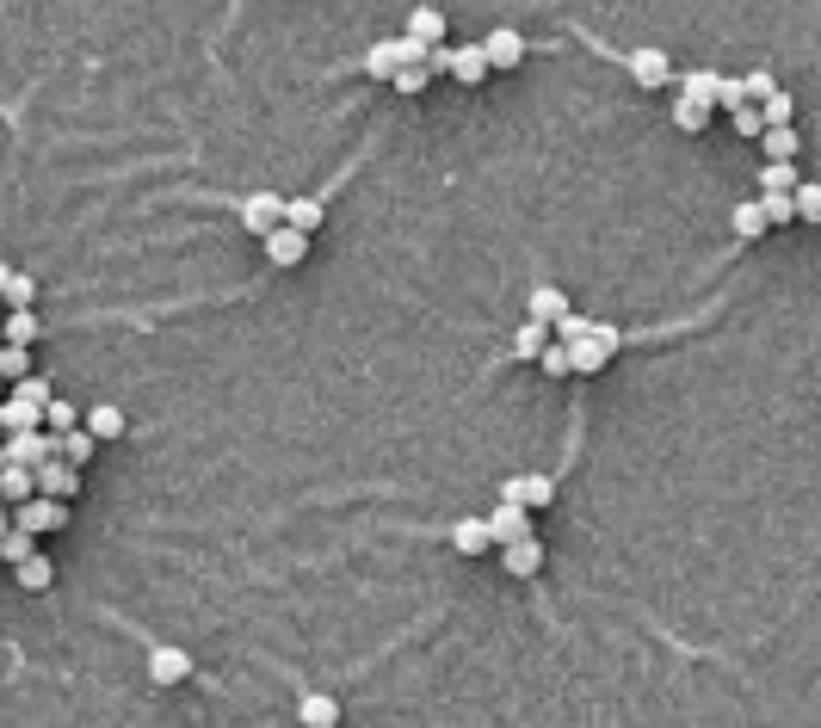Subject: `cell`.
<instances>
[{"instance_id":"obj_8","label":"cell","mask_w":821,"mask_h":728,"mask_svg":"<svg viewBox=\"0 0 821 728\" xmlns=\"http://www.w3.org/2000/svg\"><path fill=\"white\" fill-rule=\"evenodd\" d=\"M38 494H50V500H68V494H81V469H75V463H62V457L38 463Z\"/></svg>"},{"instance_id":"obj_48","label":"cell","mask_w":821,"mask_h":728,"mask_svg":"<svg viewBox=\"0 0 821 728\" xmlns=\"http://www.w3.org/2000/svg\"><path fill=\"white\" fill-rule=\"evenodd\" d=\"M0 346H7V340H0Z\"/></svg>"},{"instance_id":"obj_31","label":"cell","mask_w":821,"mask_h":728,"mask_svg":"<svg viewBox=\"0 0 821 728\" xmlns=\"http://www.w3.org/2000/svg\"><path fill=\"white\" fill-rule=\"evenodd\" d=\"M44 426H50V432L81 426V408H75V402H62V395H50V402H44Z\"/></svg>"},{"instance_id":"obj_23","label":"cell","mask_w":821,"mask_h":728,"mask_svg":"<svg viewBox=\"0 0 821 728\" xmlns=\"http://www.w3.org/2000/svg\"><path fill=\"white\" fill-rule=\"evenodd\" d=\"M451 75H457L463 87H476V81L488 75V56H482V44H463V50H451Z\"/></svg>"},{"instance_id":"obj_1","label":"cell","mask_w":821,"mask_h":728,"mask_svg":"<svg viewBox=\"0 0 821 728\" xmlns=\"http://www.w3.org/2000/svg\"><path fill=\"white\" fill-rule=\"evenodd\" d=\"M7 463H25V469H38V463H50L56 457V432L50 426H25V432H7Z\"/></svg>"},{"instance_id":"obj_33","label":"cell","mask_w":821,"mask_h":728,"mask_svg":"<svg viewBox=\"0 0 821 728\" xmlns=\"http://www.w3.org/2000/svg\"><path fill=\"white\" fill-rule=\"evenodd\" d=\"M31 550H38V543H31V531H19V525H13L7 537H0V562H13V568H19Z\"/></svg>"},{"instance_id":"obj_38","label":"cell","mask_w":821,"mask_h":728,"mask_svg":"<svg viewBox=\"0 0 821 728\" xmlns=\"http://www.w3.org/2000/svg\"><path fill=\"white\" fill-rule=\"evenodd\" d=\"M538 364H544L550 377H568V371H575V358H568V340H562V346H544V352H538Z\"/></svg>"},{"instance_id":"obj_21","label":"cell","mask_w":821,"mask_h":728,"mask_svg":"<svg viewBox=\"0 0 821 728\" xmlns=\"http://www.w3.org/2000/svg\"><path fill=\"white\" fill-rule=\"evenodd\" d=\"M680 93H686V99H698V105H710V112H717V93H723V75H717V68H692V75L680 81Z\"/></svg>"},{"instance_id":"obj_20","label":"cell","mask_w":821,"mask_h":728,"mask_svg":"<svg viewBox=\"0 0 821 728\" xmlns=\"http://www.w3.org/2000/svg\"><path fill=\"white\" fill-rule=\"evenodd\" d=\"M488 543H494V537H488V519H457V525H451V550H457V556H482Z\"/></svg>"},{"instance_id":"obj_17","label":"cell","mask_w":821,"mask_h":728,"mask_svg":"<svg viewBox=\"0 0 821 728\" xmlns=\"http://www.w3.org/2000/svg\"><path fill=\"white\" fill-rule=\"evenodd\" d=\"M38 494V469H25V463H0V500H31Z\"/></svg>"},{"instance_id":"obj_18","label":"cell","mask_w":821,"mask_h":728,"mask_svg":"<svg viewBox=\"0 0 821 728\" xmlns=\"http://www.w3.org/2000/svg\"><path fill=\"white\" fill-rule=\"evenodd\" d=\"M408 38H420L426 50H433V44H445V13H439V7H426V0H420V7L408 13Z\"/></svg>"},{"instance_id":"obj_36","label":"cell","mask_w":821,"mask_h":728,"mask_svg":"<svg viewBox=\"0 0 821 728\" xmlns=\"http://www.w3.org/2000/svg\"><path fill=\"white\" fill-rule=\"evenodd\" d=\"M426 81H433V75H426V62H408V68L389 75V87H396V93H426Z\"/></svg>"},{"instance_id":"obj_12","label":"cell","mask_w":821,"mask_h":728,"mask_svg":"<svg viewBox=\"0 0 821 728\" xmlns=\"http://www.w3.org/2000/svg\"><path fill=\"white\" fill-rule=\"evenodd\" d=\"M93 451H99V439H93L87 426H68V432H56V457H62V463L87 469V463H93Z\"/></svg>"},{"instance_id":"obj_45","label":"cell","mask_w":821,"mask_h":728,"mask_svg":"<svg viewBox=\"0 0 821 728\" xmlns=\"http://www.w3.org/2000/svg\"><path fill=\"white\" fill-rule=\"evenodd\" d=\"M7 278H13V266H7V260H0V290H7Z\"/></svg>"},{"instance_id":"obj_43","label":"cell","mask_w":821,"mask_h":728,"mask_svg":"<svg viewBox=\"0 0 821 728\" xmlns=\"http://www.w3.org/2000/svg\"><path fill=\"white\" fill-rule=\"evenodd\" d=\"M593 340H599V346H612V352L624 346V334H618V327H605V321H593Z\"/></svg>"},{"instance_id":"obj_15","label":"cell","mask_w":821,"mask_h":728,"mask_svg":"<svg viewBox=\"0 0 821 728\" xmlns=\"http://www.w3.org/2000/svg\"><path fill=\"white\" fill-rule=\"evenodd\" d=\"M284 223L303 229V235H315L321 223H328V198H284Z\"/></svg>"},{"instance_id":"obj_40","label":"cell","mask_w":821,"mask_h":728,"mask_svg":"<svg viewBox=\"0 0 821 728\" xmlns=\"http://www.w3.org/2000/svg\"><path fill=\"white\" fill-rule=\"evenodd\" d=\"M741 87H747V105H760V99H772V93H778V81L766 75V68H760V75H747Z\"/></svg>"},{"instance_id":"obj_32","label":"cell","mask_w":821,"mask_h":728,"mask_svg":"<svg viewBox=\"0 0 821 728\" xmlns=\"http://www.w3.org/2000/svg\"><path fill=\"white\" fill-rule=\"evenodd\" d=\"M0 377H7V383L31 377V346H0Z\"/></svg>"},{"instance_id":"obj_35","label":"cell","mask_w":821,"mask_h":728,"mask_svg":"<svg viewBox=\"0 0 821 728\" xmlns=\"http://www.w3.org/2000/svg\"><path fill=\"white\" fill-rule=\"evenodd\" d=\"M760 204H766V223H772V229H778V223H797L791 192H760Z\"/></svg>"},{"instance_id":"obj_14","label":"cell","mask_w":821,"mask_h":728,"mask_svg":"<svg viewBox=\"0 0 821 728\" xmlns=\"http://www.w3.org/2000/svg\"><path fill=\"white\" fill-rule=\"evenodd\" d=\"M297 716H303V728H334V722H340L334 691H303V698H297Z\"/></svg>"},{"instance_id":"obj_42","label":"cell","mask_w":821,"mask_h":728,"mask_svg":"<svg viewBox=\"0 0 821 728\" xmlns=\"http://www.w3.org/2000/svg\"><path fill=\"white\" fill-rule=\"evenodd\" d=\"M717 105H729V112H735V105H747V87H741V81H729V75H723V93H717Z\"/></svg>"},{"instance_id":"obj_4","label":"cell","mask_w":821,"mask_h":728,"mask_svg":"<svg viewBox=\"0 0 821 728\" xmlns=\"http://www.w3.org/2000/svg\"><path fill=\"white\" fill-rule=\"evenodd\" d=\"M624 68H630V81H636V87H667V81H673L667 50H630Z\"/></svg>"},{"instance_id":"obj_41","label":"cell","mask_w":821,"mask_h":728,"mask_svg":"<svg viewBox=\"0 0 821 728\" xmlns=\"http://www.w3.org/2000/svg\"><path fill=\"white\" fill-rule=\"evenodd\" d=\"M587 327H593V321H587V315H575V309H568V315H562V321H556V334H562V340H568V346H575V340H587Z\"/></svg>"},{"instance_id":"obj_24","label":"cell","mask_w":821,"mask_h":728,"mask_svg":"<svg viewBox=\"0 0 821 728\" xmlns=\"http://www.w3.org/2000/svg\"><path fill=\"white\" fill-rule=\"evenodd\" d=\"M760 142H766V161H797V149H803L791 124H766V130H760Z\"/></svg>"},{"instance_id":"obj_29","label":"cell","mask_w":821,"mask_h":728,"mask_svg":"<svg viewBox=\"0 0 821 728\" xmlns=\"http://www.w3.org/2000/svg\"><path fill=\"white\" fill-rule=\"evenodd\" d=\"M673 124H680L686 136H698V130L710 124V105H698V99H686V93H680V99H673Z\"/></svg>"},{"instance_id":"obj_28","label":"cell","mask_w":821,"mask_h":728,"mask_svg":"<svg viewBox=\"0 0 821 728\" xmlns=\"http://www.w3.org/2000/svg\"><path fill=\"white\" fill-rule=\"evenodd\" d=\"M0 340H7V346H31V340H38V315H31V309H13L7 321H0Z\"/></svg>"},{"instance_id":"obj_10","label":"cell","mask_w":821,"mask_h":728,"mask_svg":"<svg viewBox=\"0 0 821 728\" xmlns=\"http://www.w3.org/2000/svg\"><path fill=\"white\" fill-rule=\"evenodd\" d=\"M501 500H519V506H550V500H556V482H550V476H507V482H501Z\"/></svg>"},{"instance_id":"obj_37","label":"cell","mask_w":821,"mask_h":728,"mask_svg":"<svg viewBox=\"0 0 821 728\" xmlns=\"http://www.w3.org/2000/svg\"><path fill=\"white\" fill-rule=\"evenodd\" d=\"M760 112H766V124H791V112H797V99H791V93L778 87L772 99H760Z\"/></svg>"},{"instance_id":"obj_22","label":"cell","mask_w":821,"mask_h":728,"mask_svg":"<svg viewBox=\"0 0 821 728\" xmlns=\"http://www.w3.org/2000/svg\"><path fill=\"white\" fill-rule=\"evenodd\" d=\"M13 580H19V587L25 593H50V580H56V568H50V556H38V550H31L19 568H13Z\"/></svg>"},{"instance_id":"obj_26","label":"cell","mask_w":821,"mask_h":728,"mask_svg":"<svg viewBox=\"0 0 821 728\" xmlns=\"http://www.w3.org/2000/svg\"><path fill=\"white\" fill-rule=\"evenodd\" d=\"M544 346H550V321H531V315H525L519 334H513V358H538Z\"/></svg>"},{"instance_id":"obj_27","label":"cell","mask_w":821,"mask_h":728,"mask_svg":"<svg viewBox=\"0 0 821 728\" xmlns=\"http://www.w3.org/2000/svg\"><path fill=\"white\" fill-rule=\"evenodd\" d=\"M797 186H803L797 161H766L760 167V192H797Z\"/></svg>"},{"instance_id":"obj_30","label":"cell","mask_w":821,"mask_h":728,"mask_svg":"<svg viewBox=\"0 0 821 728\" xmlns=\"http://www.w3.org/2000/svg\"><path fill=\"white\" fill-rule=\"evenodd\" d=\"M791 204H797V223H815V229H821V186H815V179H803V186L791 192Z\"/></svg>"},{"instance_id":"obj_6","label":"cell","mask_w":821,"mask_h":728,"mask_svg":"<svg viewBox=\"0 0 821 728\" xmlns=\"http://www.w3.org/2000/svg\"><path fill=\"white\" fill-rule=\"evenodd\" d=\"M241 223L254 229V235H272L284 223V198L278 192H254V198H241Z\"/></svg>"},{"instance_id":"obj_46","label":"cell","mask_w":821,"mask_h":728,"mask_svg":"<svg viewBox=\"0 0 821 728\" xmlns=\"http://www.w3.org/2000/svg\"><path fill=\"white\" fill-rule=\"evenodd\" d=\"M7 389H13V383H7V377H0V402H7Z\"/></svg>"},{"instance_id":"obj_34","label":"cell","mask_w":821,"mask_h":728,"mask_svg":"<svg viewBox=\"0 0 821 728\" xmlns=\"http://www.w3.org/2000/svg\"><path fill=\"white\" fill-rule=\"evenodd\" d=\"M31 297H38V284H31L25 272H13L7 290H0V303H7V309H31Z\"/></svg>"},{"instance_id":"obj_39","label":"cell","mask_w":821,"mask_h":728,"mask_svg":"<svg viewBox=\"0 0 821 728\" xmlns=\"http://www.w3.org/2000/svg\"><path fill=\"white\" fill-rule=\"evenodd\" d=\"M729 118H735V130H741V136H760V130H766V112H760V105H735Z\"/></svg>"},{"instance_id":"obj_25","label":"cell","mask_w":821,"mask_h":728,"mask_svg":"<svg viewBox=\"0 0 821 728\" xmlns=\"http://www.w3.org/2000/svg\"><path fill=\"white\" fill-rule=\"evenodd\" d=\"M87 432L99 445H112V439H124V414L112 408V402H99V408H87Z\"/></svg>"},{"instance_id":"obj_49","label":"cell","mask_w":821,"mask_h":728,"mask_svg":"<svg viewBox=\"0 0 821 728\" xmlns=\"http://www.w3.org/2000/svg\"><path fill=\"white\" fill-rule=\"evenodd\" d=\"M334 728H340V722H334Z\"/></svg>"},{"instance_id":"obj_11","label":"cell","mask_w":821,"mask_h":728,"mask_svg":"<svg viewBox=\"0 0 821 728\" xmlns=\"http://www.w3.org/2000/svg\"><path fill=\"white\" fill-rule=\"evenodd\" d=\"M501 556H507V574L531 580V574L544 568V543H538V537H519V543H501Z\"/></svg>"},{"instance_id":"obj_5","label":"cell","mask_w":821,"mask_h":728,"mask_svg":"<svg viewBox=\"0 0 821 728\" xmlns=\"http://www.w3.org/2000/svg\"><path fill=\"white\" fill-rule=\"evenodd\" d=\"M186 673H192V654H186V648H173V642H155V648H149V679H155V685H180Z\"/></svg>"},{"instance_id":"obj_2","label":"cell","mask_w":821,"mask_h":728,"mask_svg":"<svg viewBox=\"0 0 821 728\" xmlns=\"http://www.w3.org/2000/svg\"><path fill=\"white\" fill-rule=\"evenodd\" d=\"M13 525H19V531H31V537H44V531H62V525H68V500H50V494H31V500H19V513H13Z\"/></svg>"},{"instance_id":"obj_16","label":"cell","mask_w":821,"mask_h":728,"mask_svg":"<svg viewBox=\"0 0 821 728\" xmlns=\"http://www.w3.org/2000/svg\"><path fill=\"white\" fill-rule=\"evenodd\" d=\"M568 358H575V377H599L605 364H612V346H599V340H593V327H587V340L568 346Z\"/></svg>"},{"instance_id":"obj_44","label":"cell","mask_w":821,"mask_h":728,"mask_svg":"<svg viewBox=\"0 0 821 728\" xmlns=\"http://www.w3.org/2000/svg\"><path fill=\"white\" fill-rule=\"evenodd\" d=\"M13 531V513H7V506H0V537H7Z\"/></svg>"},{"instance_id":"obj_3","label":"cell","mask_w":821,"mask_h":728,"mask_svg":"<svg viewBox=\"0 0 821 728\" xmlns=\"http://www.w3.org/2000/svg\"><path fill=\"white\" fill-rule=\"evenodd\" d=\"M482 56H488V68H519V62H525V31L494 25L488 38H482Z\"/></svg>"},{"instance_id":"obj_19","label":"cell","mask_w":821,"mask_h":728,"mask_svg":"<svg viewBox=\"0 0 821 728\" xmlns=\"http://www.w3.org/2000/svg\"><path fill=\"white\" fill-rule=\"evenodd\" d=\"M729 223H735V235H741V241H760V235L772 229V223H766V204H760V198H741V204L729 210Z\"/></svg>"},{"instance_id":"obj_9","label":"cell","mask_w":821,"mask_h":728,"mask_svg":"<svg viewBox=\"0 0 821 728\" xmlns=\"http://www.w3.org/2000/svg\"><path fill=\"white\" fill-rule=\"evenodd\" d=\"M525 513H531V506H519V500H501V506H494V519H488V537H494V543H519V537H531Z\"/></svg>"},{"instance_id":"obj_47","label":"cell","mask_w":821,"mask_h":728,"mask_svg":"<svg viewBox=\"0 0 821 728\" xmlns=\"http://www.w3.org/2000/svg\"><path fill=\"white\" fill-rule=\"evenodd\" d=\"M0 432H7V420H0Z\"/></svg>"},{"instance_id":"obj_13","label":"cell","mask_w":821,"mask_h":728,"mask_svg":"<svg viewBox=\"0 0 821 728\" xmlns=\"http://www.w3.org/2000/svg\"><path fill=\"white\" fill-rule=\"evenodd\" d=\"M568 309H575V303H568L556 284H538V290H531V297H525V315H531V321H550V327H556V321H562Z\"/></svg>"},{"instance_id":"obj_7","label":"cell","mask_w":821,"mask_h":728,"mask_svg":"<svg viewBox=\"0 0 821 728\" xmlns=\"http://www.w3.org/2000/svg\"><path fill=\"white\" fill-rule=\"evenodd\" d=\"M303 253H309V235L291 229V223H278V229L266 235V260H272V266H303Z\"/></svg>"}]
</instances>
